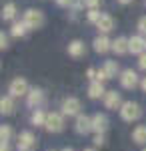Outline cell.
I'll list each match as a JSON object with an SVG mask.
<instances>
[{
    "mask_svg": "<svg viewBox=\"0 0 146 151\" xmlns=\"http://www.w3.org/2000/svg\"><path fill=\"white\" fill-rule=\"evenodd\" d=\"M142 115V111H140V105L134 103V101H126L122 103L120 107V117H122L124 121H128V123H132V121H138Z\"/></svg>",
    "mask_w": 146,
    "mask_h": 151,
    "instance_id": "obj_1",
    "label": "cell"
},
{
    "mask_svg": "<svg viewBox=\"0 0 146 151\" xmlns=\"http://www.w3.org/2000/svg\"><path fill=\"white\" fill-rule=\"evenodd\" d=\"M24 24L30 28V30H36V28H40L42 24H44V14L40 10H34V8H28V10L24 12L22 16Z\"/></svg>",
    "mask_w": 146,
    "mask_h": 151,
    "instance_id": "obj_2",
    "label": "cell"
},
{
    "mask_svg": "<svg viewBox=\"0 0 146 151\" xmlns=\"http://www.w3.org/2000/svg\"><path fill=\"white\" fill-rule=\"evenodd\" d=\"M46 131L50 133H60L64 129V119H62V113H48L46 117Z\"/></svg>",
    "mask_w": 146,
    "mask_h": 151,
    "instance_id": "obj_3",
    "label": "cell"
},
{
    "mask_svg": "<svg viewBox=\"0 0 146 151\" xmlns=\"http://www.w3.org/2000/svg\"><path fill=\"white\" fill-rule=\"evenodd\" d=\"M10 97H24V95L30 93V89H28V83L24 81V79H14V81L10 83Z\"/></svg>",
    "mask_w": 146,
    "mask_h": 151,
    "instance_id": "obj_4",
    "label": "cell"
},
{
    "mask_svg": "<svg viewBox=\"0 0 146 151\" xmlns=\"http://www.w3.org/2000/svg\"><path fill=\"white\" fill-rule=\"evenodd\" d=\"M80 101L76 99V97H68V99H64L62 101V115H80Z\"/></svg>",
    "mask_w": 146,
    "mask_h": 151,
    "instance_id": "obj_5",
    "label": "cell"
},
{
    "mask_svg": "<svg viewBox=\"0 0 146 151\" xmlns=\"http://www.w3.org/2000/svg\"><path fill=\"white\" fill-rule=\"evenodd\" d=\"M120 85H122V89H134L136 85H138V75H136V70L132 69H126L120 73Z\"/></svg>",
    "mask_w": 146,
    "mask_h": 151,
    "instance_id": "obj_6",
    "label": "cell"
},
{
    "mask_svg": "<svg viewBox=\"0 0 146 151\" xmlns=\"http://www.w3.org/2000/svg\"><path fill=\"white\" fill-rule=\"evenodd\" d=\"M108 129V117L104 113H96L92 115V131L96 135H104V131Z\"/></svg>",
    "mask_w": 146,
    "mask_h": 151,
    "instance_id": "obj_7",
    "label": "cell"
},
{
    "mask_svg": "<svg viewBox=\"0 0 146 151\" xmlns=\"http://www.w3.org/2000/svg\"><path fill=\"white\" fill-rule=\"evenodd\" d=\"M74 129H76V133H80V135H86L88 131H92V117L82 115V113H80V115L76 117Z\"/></svg>",
    "mask_w": 146,
    "mask_h": 151,
    "instance_id": "obj_8",
    "label": "cell"
},
{
    "mask_svg": "<svg viewBox=\"0 0 146 151\" xmlns=\"http://www.w3.org/2000/svg\"><path fill=\"white\" fill-rule=\"evenodd\" d=\"M92 45H94V50H96V52H100V55L108 52V50H112V40H110V38H108L106 35L96 36Z\"/></svg>",
    "mask_w": 146,
    "mask_h": 151,
    "instance_id": "obj_9",
    "label": "cell"
},
{
    "mask_svg": "<svg viewBox=\"0 0 146 151\" xmlns=\"http://www.w3.org/2000/svg\"><path fill=\"white\" fill-rule=\"evenodd\" d=\"M102 99H104V107H106V109H120V107H122L120 93H116V91H106V95H104Z\"/></svg>",
    "mask_w": 146,
    "mask_h": 151,
    "instance_id": "obj_10",
    "label": "cell"
},
{
    "mask_svg": "<svg viewBox=\"0 0 146 151\" xmlns=\"http://www.w3.org/2000/svg\"><path fill=\"white\" fill-rule=\"evenodd\" d=\"M34 143H36V139H34V135L30 131H24V133L18 135V149L20 151H30L34 147Z\"/></svg>",
    "mask_w": 146,
    "mask_h": 151,
    "instance_id": "obj_11",
    "label": "cell"
},
{
    "mask_svg": "<svg viewBox=\"0 0 146 151\" xmlns=\"http://www.w3.org/2000/svg\"><path fill=\"white\" fill-rule=\"evenodd\" d=\"M130 52L132 55H144L146 52V38L140 35H136L130 38Z\"/></svg>",
    "mask_w": 146,
    "mask_h": 151,
    "instance_id": "obj_12",
    "label": "cell"
},
{
    "mask_svg": "<svg viewBox=\"0 0 146 151\" xmlns=\"http://www.w3.org/2000/svg\"><path fill=\"white\" fill-rule=\"evenodd\" d=\"M112 50L116 55H126V52H130V38L118 36L116 40H112Z\"/></svg>",
    "mask_w": 146,
    "mask_h": 151,
    "instance_id": "obj_13",
    "label": "cell"
},
{
    "mask_svg": "<svg viewBox=\"0 0 146 151\" xmlns=\"http://www.w3.org/2000/svg\"><path fill=\"white\" fill-rule=\"evenodd\" d=\"M26 103L30 105V107H40V105L44 103V91L42 89H32L30 93L26 95Z\"/></svg>",
    "mask_w": 146,
    "mask_h": 151,
    "instance_id": "obj_14",
    "label": "cell"
},
{
    "mask_svg": "<svg viewBox=\"0 0 146 151\" xmlns=\"http://www.w3.org/2000/svg\"><path fill=\"white\" fill-rule=\"evenodd\" d=\"M96 28L100 30L102 35H108V32H110V30L114 28V18L110 16V14H102L100 20L96 22Z\"/></svg>",
    "mask_w": 146,
    "mask_h": 151,
    "instance_id": "obj_15",
    "label": "cell"
},
{
    "mask_svg": "<svg viewBox=\"0 0 146 151\" xmlns=\"http://www.w3.org/2000/svg\"><path fill=\"white\" fill-rule=\"evenodd\" d=\"M84 52H86V47H84L82 40H72V42L68 45V55H70V57L80 58V57H84Z\"/></svg>",
    "mask_w": 146,
    "mask_h": 151,
    "instance_id": "obj_16",
    "label": "cell"
},
{
    "mask_svg": "<svg viewBox=\"0 0 146 151\" xmlns=\"http://www.w3.org/2000/svg\"><path fill=\"white\" fill-rule=\"evenodd\" d=\"M106 95V91H104V85H102L100 81H92L88 87V97L90 99H100V97H104Z\"/></svg>",
    "mask_w": 146,
    "mask_h": 151,
    "instance_id": "obj_17",
    "label": "cell"
},
{
    "mask_svg": "<svg viewBox=\"0 0 146 151\" xmlns=\"http://www.w3.org/2000/svg\"><path fill=\"white\" fill-rule=\"evenodd\" d=\"M30 28L24 24V20H14L12 22V26H10V35L12 36H16V38H20V36H24L26 32H28Z\"/></svg>",
    "mask_w": 146,
    "mask_h": 151,
    "instance_id": "obj_18",
    "label": "cell"
},
{
    "mask_svg": "<svg viewBox=\"0 0 146 151\" xmlns=\"http://www.w3.org/2000/svg\"><path fill=\"white\" fill-rule=\"evenodd\" d=\"M132 141L138 145H144L146 143V125H136L132 131Z\"/></svg>",
    "mask_w": 146,
    "mask_h": 151,
    "instance_id": "obj_19",
    "label": "cell"
},
{
    "mask_svg": "<svg viewBox=\"0 0 146 151\" xmlns=\"http://www.w3.org/2000/svg\"><path fill=\"white\" fill-rule=\"evenodd\" d=\"M0 113L2 115L14 113V101H12V97H2L0 99Z\"/></svg>",
    "mask_w": 146,
    "mask_h": 151,
    "instance_id": "obj_20",
    "label": "cell"
},
{
    "mask_svg": "<svg viewBox=\"0 0 146 151\" xmlns=\"http://www.w3.org/2000/svg\"><path fill=\"white\" fill-rule=\"evenodd\" d=\"M46 117H48V113L40 111V109H36V111L32 113V117H30V121H32L36 127H44V125H46Z\"/></svg>",
    "mask_w": 146,
    "mask_h": 151,
    "instance_id": "obj_21",
    "label": "cell"
},
{
    "mask_svg": "<svg viewBox=\"0 0 146 151\" xmlns=\"http://www.w3.org/2000/svg\"><path fill=\"white\" fill-rule=\"evenodd\" d=\"M14 16H16V4L14 2L4 4V8H2V20H14Z\"/></svg>",
    "mask_w": 146,
    "mask_h": 151,
    "instance_id": "obj_22",
    "label": "cell"
},
{
    "mask_svg": "<svg viewBox=\"0 0 146 151\" xmlns=\"http://www.w3.org/2000/svg\"><path fill=\"white\" fill-rule=\"evenodd\" d=\"M102 70L106 73V77H108V79H114V77H116V73H118V63H116V60H106V63H104V67H102Z\"/></svg>",
    "mask_w": 146,
    "mask_h": 151,
    "instance_id": "obj_23",
    "label": "cell"
},
{
    "mask_svg": "<svg viewBox=\"0 0 146 151\" xmlns=\"http://www.w3.org/2000/svg\"><path fill=\"white\" fill-rule=\"evenodd\" d=\"M10 137H12V129L8 127V125H2L0 127V141H10Z\"/></svg>",
    "mask_w": 146,
    "mask_h": 151,
    "instance_id": "obj_24",
    "label": "cell"
},
{
    "mask_svg": "<svg viewBox=\"0 0 146 151\" xmlns=\"http://www.w3.org/2000/svg\"><path fill=\"white\" fill-rule=\"evenodd\" d=\"M100 12H98V8H94V10H88V14H86V18H88V22H98V20H100Z\"/></svg>",
    "mask_w": 146,
    "mask_h": 151,
    "instance_id": "obj_25",
    "label": "cell"
},
{
    "mask_svg": "<svg viewBox=\"0 0 146 151\" xmlns=\"http://www.w3.org/2000/svg\"><path fill=\"white\" fill-rule=\"evenodd\" d=\"M98 4H100V0H84V6H86L88 10H94V8H98Z\"/></svg>",
    "mask_w": 146,
    "mask_h": 151,
    "instance_id": "obj_26",
    "label": "cell"
},
{
    "mask_svg": "<svg viewBox=\"0 0 146 151\" xmlns=\"http://www.w3.org/2000/svg\"><path fill=\"white\" fill-rule=\"evenodd\" d=\"M138 30H140V35H146V16L138 20Z\"/></svg>",
    "mask_w": 146,
    "mask_h": 151,
    "instance_id": "obj_27",
    "label": "cell"
},
{
    "mask_svg": "<svg viewBox=\"0 0 146 151\" xmlns=\"http://www.w3.org/2000/svg\"><path fill=\"white\" fill-rule=\"evenodd\" d=\"M0 48H2V50L8 48V36L4 35V32H0Z\"/></svg>",
    "mask_w": 146,
    "mask_h": 151,
    "instance_id": "obj_28",
    "label": "cell"
},
{
    "mask_svg": "<svg viewBox=\"0 0 146 151\" xmlns=\"http://www.w3.org/2000/svg\"><path fill=\"white\" fill-rule=\"evenodd\" d=\"M76 0H56V4L58 6H64V8H68V6H72Z\"/></svg>",
    "mask_w": 146,
    "mask_h": 151,
    "instance_id": "obj_29",
    "label": "cell"
},
{
    "mask_svg": "<svg viewBox=\"0 0 146 151\" xmlns=\"http://www.w3.org/2000/svg\"><path fill=\"white\" fill-rule=\"evenodd\" d=\"M138 67H140L142 70H146V52H144V55H140V57H138Z\"/></svg>",
    "mask_w": 146,
    "mask_h": 151,
    "instance_id": "obj_30",
    "label": "cell"
},
{
    "mask_svg": "<svg viewBox=\"0 0 146 151\" xmlns=\"http://www.w3.org/2000/svg\"><path fill=\"white\" fill-rule=\"evenodd\" d=\"M104 135H96V137H94V145H96V147H100V145H104Z\"/></svg>",
    "mask_w": 146,
    "mask_h": 151,
    "instance_id": "obj_31",
    "label": "cell"
},
{
    "mask_svg": "<svg viewBox=\"0 0 146 151\" xmlns=\"http://www.w3.org/2000/svg\"><path fill=\"white\" fill-rule=\"evenodd\" d=\"M86 75H88V79L96 81V75H98V70H96V69H88V70H86Z\"/></svg>",
    "mask_w": 146,
    "mask_h": 151,
    "instance_id": "obj_32",
    "label": "cell"
},
{
    "mask_svg": "<svg viewBox=\"0 0 146 151\" xmlns=\"http://www.w3.org/2000/svg\"><path fill=\"white\" fill-rule=\"evenodd\" d=\"M0 151H10V145H8L6 141H2V145H0Z\"/></svg>",
    "mask_w": 146,
    "mask_h": 151,
    "instance_id": "obj_33",
    "label": "cell"
},
{
    "mask_svg": "<svg viewBox=\"0 0 146 151\" xmlns=\"http://www.w3.org/2000/svg\"><path fill=\"white\" fill-rule=\"evenodd\" d=\"M140 87H142V91H146V77L142 79V83H140Z\"/></svg>",
    "mask_w": 146,
    "mask_h": 151,
    "instance_id": "obj_34",
    "label": "cell"
},
{
    "mask_svg": "<svg viewBox=\"0 0 146 151\" xmlns=\"http://www.w3.org/2000/svg\"><path fill=\"white\" fill-rule=\"evenodd\" d=\"M118 2H120V4H130L132 0H118Z\"/></svg>",
    "mask_w": 146,
    "mask_h": 151,
    "instance_id": "obj_35",
    "label": "cell"
},
{
    "mask_svg": "<svg viewBox=\"0 0 146 151\" xmlns=\"http://www.w3.org/2000/svg\"><path fill=\"white\" fill-rule=\"evenodd\" d=\"M62 151H74V149H72V147H64Z\"/></svg>",
    "mask_w": 146,
    "mask_h": 151,
    "instance_id": "obj_36",
    "label": "cell"
},
{
    "mask_svg": "<svg viewBox=\"0 0 146 151\" xmlns=\"http://www.w3.org/2000/svg\"><path fill=\"white\" fill-rule=\"evenodd\" d=\"M84 151H96V149H94V147H88V149H84Z\"/></svg>",
    "mask_w": 146,
    "mask_h": 151,
    "instance_id": "obj_37",
    "label": "cell"
},
{
    "mask_svg": "<svg viewBox=\"0 0 146 151\" xmlns=\"http://www.w3.org/2000/svg\"><path fill=\"white\" fill-rule=\"evenodd\" d=\"M142 151H146V149H142Z\"/></svg>",
    "mask_w": 146,
    "mask_h": 151,
    "instance_id": "obj_38",
    "label": "cell"
}]
</instances>
